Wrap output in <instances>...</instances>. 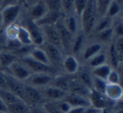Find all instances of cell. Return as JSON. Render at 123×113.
<instances>
[{"label":"cell","mask_w":123,"mask_h":113,"mask_svg":"<svg viewBox=\"0 0 123 113\" xmlns=\"http://www.w3.org/2000/svg\"><path fill=\"white\" fill-rule=\"evenodd\" d=\"M79 19L81 20L82 32L85 35L93 32L98 20L95 0H88L87 5Z\"/></svg>","instance_id":"obj_1"},{"label":"cell","mask_w":123,"mask_h":113,"mask_svg":"<svg viewBox=\"0 0 123 113\" xmlns=\"http://www.w3.org/2000/svg\"><path fill=\"white\" fill-rule=\"evenodd\" d=\"M120 81H121V76L119 72L116 70L112 69L106 79L107 84H120Z\"/></svg>","instance_id":"obj_42"},{"label":"cell","mask_w":123,"mask_h":113,"mask_svg":"<svg viewBox=\"0 0 123 113\" xmlns=\"http://www.w3.org/2000/svg\"><path fill=\"white\" fill-rule=\"evenodd\" d=\"M4 49V44H2V42H0V52L1 51H3Z\"/></svg>","instance_id":"obj_54"},{"label":"cell","mask_w":123,"mask_h":113,"mask_svg":"<svg viewBox=\"0 0 123 113\" xmlns=\"http://www.w3.org/2000/svg\"><path fill=\"white\" fill-rule=\"evenodd\" d=\"M24 101L31 106H41L46 103V99L43 96L41 91L37 88L25 84V100Z\"/></svg>","instance_id":"obj_6"},{"label":"cell","mask_w":123,"mask_h":113,"mask_svg":"<svg viewBox=\"0 0 123 113\" xmlns=\"http://www.w3.org/2000/svg\"><path fill=\"white\" fill-rule=\"evenodd\" d=\"M29 113H48V111L43 106V105H41V106H31Z\"/></svg>","instance_id":"obj_47"},{"label":"cell","mask_w":123,"mask_h":113,"mask_svg":"<svg viewBox=\"0 0 123 113\" xmlns=\"http://www.w3.org/2000/svg\"><path fill=\"white\" fill-rule=\"evenodd\" d=\"M18 60V57L10 51L4 49L0 52V64L2 66V70L8 69L14 62Z\"/></svg>","instance_id":"obj_21"},{"label":"cell","mask_w":123,"mask_h":113,"mask_svg":"<svg viewBox=\"0 0 123 113\" xmlns=\"http://www.w3.org/2000/svg\"><path fill=\"white\" fill-rule=\"evenodd\" d=\"M55 26H56V29H57L58 34H59L62 51H64L66 53L71 52V47H72V44H73V41H74V36L68 30L67 28L64 25L63 17L62 18L55 24Z\"/></svg>","instance_id":"obj_4"},{"label":"cell","mask_w":123,"mask_h":113,"mask_svg":"<svg viewBox=\"0 0 123 113\" xmlns=\"http://www.w3.org/2000/svg\"><path fill=\"white\" fill-rule=\"evenodd\" d=\"M28 55H29L31 58H32L33 59L38 61V62L50 65L49 60H48V59H47V56H46L45 51L43 50L41 47H37V46L32 47V49H31V51H30Z\"/></svg>","instance_id":"obj_23"},{"label":"cell","mask_w":123,"mask_h":113,"mask_svg":"<svg viewBox=\"0 0 123 113\" xmlns=\"http://www.w3.org/2000/svg\"><path fill=\"white\" fill-rule=\"evenodd\" d=\"M0 70H2V66H1V64H0Z\"/></svg>","instance_id":"obj_58"},{"label":"cell","mask_w":123,"mask_h":113,"mask_svg":"<svg viewBox=\"0 0 123 113\" xmlns=\"http://www.w3.org/2000/svg\"><path fill=\"white\" fill-rule=\"evenodd\" d=\"M54 105L56 106V107L57 108V110L61 113H68L70 111V110L72 109V106H70L68 101H66L65 100H61V101H56V102H53Z\"/></svg>","instance_id":"obj_41"},{"label":"cell","mask_w":123,"mask_h":113,"mask_svg":"<svg viewBox=\"0 0 123 113\" xmlns=\"http://www.w3.org/2000/svg\"><path fill=\"white\" fill-rule=\"evenodd\" d=\"M3 29V24H2V19H1V14H0V33Z\"/></svg>","instance_id":"obj_52"},{"label":"cell","mask_w":123,"mask_h":113,"mask_svg":"<svg viewBox=\"0 0 123 113\" xmlns=\"http://www.w3.org/2000/svg\"><path fill=\"white\" fill-rule=\"evenodd\" d=\"M0 113H8L7 111H0Z\"/></svg>","instance_id":"obj_56"},{"label":"cell","mask_w":123,"mask_h":113,"mask_svg":"<svg viewBox=\"0 0 123 113\" xmlns=\"http://www.w3.org/2000/svg\"><path fill=\"white\" fill-rule=\"evenodd\" d=\"M114 113H123V110L122 109H119L117 110V111H116Z\"/></svg>","instance_id":"obj_55"},{"label":"cell","mask_w":123,"mask_h":113,"mask_svg":"<svg viewBox=\"0 0 123 113\" xmlns=\"http://www.w3.org/2000/svg\"><path fill=\"white\" fill-rule=\"evenodd\" d=\"M112 25H113V19H111V18L104 16V17H101L100 19L97 20L93 31L96 34V33H99L102 30H105V29L111 28Z\"/></svg>","instance_id":"obj_29"},{"label":"cell","mask_w":123,"mask_h":113,"mask_svg":"<svg viewBox=\"0 0 123 113\" xmlns=\"http://www.w3.org/2000/svg\"><path fill=\"white\" fill-rule=\"evenodd\" d=\"M74 0H62V11L67 14H70L74 11Z\"/></svg>","instance_id":"obj_43"},{"label":"cell","mask_w":123,"mask_h":113,"mask_svg":"<svg viewBox=\"0 0 123 113\" xmlns=\"http://www.w3.org/2000/svg\"><path fill=\"white\" fill-rule=\"evenodd\" d=\"M64 100L66 101H68L72 107H91L89 97H86V96L72 94V93H68L67 96L64 98Z\"/></svg>","instance_id":"obj_15"},{"label":"cell","mask_w":123,"mask_h":113,"mask_svg":"<svg viewBox=\"0 0 123 113\" xmlns=\"http://www.w3.org/2000/svg\"><path fill=\"white\" fill-rule=\"evenodd\" d=\"M6 77H7L8 90L15 95L17 97L24 101L25 100V83L13 77L11 75L8 74L6 71Z\"/></svg>","instance_id":"obj_10"},{"label":"cell","mask_w":123,"mask_h":113,"mask_svg":"<svg viewBox=\"0 0 123 113\" xmlns=\"http://www.w3.org/2000/svg\"><path fill=\"white\" fill-rule=\"evenodd\" d=\"M14 4H19L18 0H3L1 7H0V9H3V8H4V7H7V6H9V5H14Z\"/></svg>","instance_id":"obj_48"},{"label":"cell","mask_w":123,"mask_h":113,"mask_svg":"<svg viewBox=\"0 0 123 113\" xmlns=\"http://www.w3.org/2000/svg\"><path fill=\"white\" fill-rule=\"evenodd\" d=\"M62 66L68 75L77 74L79 70V62L74 54H68L62 59Z\"/></svg>","instance_id":"obj_16"},{"label":"cell","mask_w":123,"mask_h":113,"mask_svg":"<svg viewBox=\"0 0 123 113\" xmlns=\"http://www.w3.org/2000/svg\"><path fill=\"white\" fill-rule=\"evenodd\" d=\"M90 90L89 87L84 85L82 82L79 81V80H73L71 81L70 86H69V91L68 93H72V94L79 95V96H86L89 97V93H90Z\"/></svg>","instance_id":"obj_19"},{"label":"cell","mask_w":123,"mask_h":113,"mask_svg":"<svg viewBox=\"0 0 123 113\" xmlns=\"http://www.w3.org/2000/svg\"><path fill=\"white\" fill-rule=\"evenodd\" d=\"M121 5H120L118 3L115 2V1H111V3L110 4L109 7H108L107 10H106L105 16L111 19H114V18H116V16L119 15V14L121 13Z\"/></svg>","instance_id":"obj_33"},{"label":"cell","mask_w":123,"mask_h":113,"mask_svg":"<svg viewBox=\"0 0 123 113\" xmlns=\"http://www.w3.org/2000/svg\"><path fill=\"white\" fill-rule=\"evenodd\" d=\"M63 23L67 29L74 36H75L79 33V22L77 16H74L71 14H67V16L63 18Z\"/></svg>","instance_id":"obj_22"},{"label":"cell","mask_w":123,"mask_h":113,"mask_svg":"<svg viewBox=\"0 0 123 113\" xmlns=\"http://www.w3.org/2000/svg\"><path fill=\"white\" fill-rule=\"evenodd\" d=\"M41 48L46 53L48 60H49L50 65L54 68L62 65V62L64 58L62 49L47 42H45L41 46Z\"/></svg>","instance_id":"obj_3"},{"label":"cell","mask_w":123,"mask_h":113,"mask_svg":"<svg viewBox=\"0 0 123 113\" xmlns=\"http://www.w3.org/2000/svg\"><path fill=\"white\" fill-rule=\"evenodd\" d=\"M41 93L45 99L50 101L51 102H56V101L63 100L68 95L67 91H62V90L51 86V85L43 88Z\"/></svg>","instance_id":"obj_12"},{"label":"cell","mask_w":123,"mask_h":113,"mask_svg":"<svg viewBox=\"0 0 123 113\" xmlns=\"http://www.w3.org/2000/svg\"><path fill=\"white\" fill-rule=\"evenodd\" d=\"M106 61H107L106 54L104 52H99V54H97L96 55H94V57L88 60V65L93 69V68L106 64Z\"/></svg>","instance_id":"obj_30"},{"label":"cell","mask_w":123,"mask_h":113,"mask_svg":"<svg viewBox=\"0 0 123 113\" xmlns=\"http://www.w3.org/2000/svg\"><path fill=\"white\" fill-rule=\"evenodd\" d=\"M7 70L8 74L11 75L13 77H14L15 79L19 80V81H22L24 83L29 78V76L32 74L30 71V70L24 64H22L19 59L13 63Z\"/></svg>","instance_id":"obj_8"},{"label":"cell","mask_w":123,"mask_h":113,"mask_svg":"<svg viewBox=\"0 0 123 113\" xmlns=\"http://www.w3.org/2000/svg\"><path fill=\"white\" fill-rule=\"evenodd\" d=\"M25 27L27 29L28 32L31 35L33 45L41 47L45 43V39L41 28L38 27L35 24L34 21L31 20V19H28L27 22H26V26H25Z\"/></svg>","instance_id":"obj_9"},{"label":"cell","mask_w":123,"mask_h":113,"mask_svg":"<svg viewBox=\"0 0 123 113\" xmlns=\"http://www.w3.org/2000/svg\"><path fill=\"white\" fill-rule=\"evenodd\" d=\"M21 11V6L19 4L14 5H9L7 7H4L0 9L1 14V19H2L3 29L7 28L8 26L14 24L16 19L19 16Z\"/></svg>","instance_id":"obj_2"},{"label":"cell","mask_w":123,"mask_h":113,"mask_svg":"<svg viewBox=\"0 0 123 113\" xmlns=\"http://www.w3.org/2000/svg\"><path fill=\"white\" fill-rule=\"evenodd\" d=\"M47 9L54 12H62V0H44Z\"/></svg>","instance_id":"obj_39"},{"label":"cell","mask_w":123,"mask_h":113,"mask_svg":"<svg viewBox=\"0 0 123 113\" xmlns=\"http://www.w3.org/2000/svg\"><path fill=\"white\" fill-rule=\"evenodd\" d=\"M0 99L6 105V106L8 105L16 102V101H22L14 94H13L11 91H9V90H0Z\"/></svg>","instance_id":"obj_31"},{"label":"cell","mask_w":123,"mask_h":113,"mask_svg":"<svg viewBox=\"0 0 123 113\" xmlns=\"http://www.w3.org/2000/svg\"><path fill=\"white\" fill-rule=\"evenodd\" d=\"M113 1H115V2H116V3H118V4H119L120 5H122L123 0H113Z\"/></svg>","instance_id":"obj_53"},{"label":"cell","mask_w":123,"mask_h":113,"mask_svg":"<svg viewBox=\"0 0 123 113\" xmlns=\"http://www.w3.org/2000/svg\"><path fill=\"white\" fill-rule=\"evenodd\" d=\"M104 94L109 101L116 102L122 98L123 90L121 84H107Z\"/></svg>","instance_id":"obj_18"},{"label":"cell","mask_w":123,"mask_h":113,"mask_svg":"<svg viewBox=\"0 0 123 113\" xmlns=\"http://www.w3.org/2000/svg\"><path fill=\"white\" fill-rule=\"evenodd\" d=\"M113 46H114L116 51L118 53L120 56L123 55V37L116 38V40L113 43Z\"/></svg>","instance_id":"obj_44"},{"label":"cell","mask_w":123,"mask_h":113,"mask_svg":"<svg viewBox=\"0 0 123 113\" xmlns=\"http://www.w3.org/2000/svg\"><path fill=\"white\" fill-rule=\"evenodd\" d=\"M62 14L63 13L62 12H54V11L48 10V12L42 18L35 21V24L40 28L44 26L55 25L62 18Z\"/></svg>","instance_id":"obj_14"},{"label":"cell","mask_w":123,"mask_h":113,"mask_svg":"<svg viewBox=\"0 0 123 113\" xmlns=\"http://www.w3.org/2000/svg\"><path fill=\"white\" fill-rule=\"evenodd\" d=\"M109 56H110V60H111V65L115 68H118L120 65L121 64L122 61V56H120L118 53L116 51L113 44H111L109 49Z\"/></svg>","instance_id":"obj_36"},{"label":"cell","mask_w":123,"mask_h":113,"mask_svg":"<svg viewBox=\"0 0 123 113\" xmlns=\"http://www.w3.org/2000/svg\"><path fill=\"white\" fill-rule=\"evenodd\" d=\"M102 50V44L99 42L92 43L89 45H88L87 47H85L84 49L82 52V58L84 61H88L89 59H90L91 58H93L94 55H96L97 54H99V52H101Z\"/></svg>","instance_id":"obj_20"},{"label":"cell","mask_w":123,"mask_h":113,"mask_svg":"<svg viewBox=\"0 0 123 113\" xmlns=\"http://www.w3.org/2000/svg\"><path fill=\"white\" fill-rule=\"evenodd\" d=\"M30 106L25 101H19L7 106L8 113H29Z\"/></svg>","instance_id":"obj_27"},{"label":"cell","mask_w":123,"mask_h":113,"mask_svg":"<svg viewBox=\"0 0 123 113\" xmlns=\"http://www.w3.org/2000/svg\"><path fill=\"white\" fill-rule=\"evenodd\" d=\"M111 70H112V67L106 63V64L99 65V66H98V67L93 68L90 72H91V75H92L93 76H94V77H97V78H99V79L106 81V79H107L108 75H109Z\"/></svg>","instance_id":"obj_26"},{"label":"cell","mask_w":123,"mask_h":113,"mask_svg":"<svg viewBox=\"0 0 123 113\" xmlns=\"http://www.w3.org/2000/svg\"><path fill=\"white\" fill-rule=\"evenodd\" d=\"M18 27H19V25L14 24H11V25L8 26L7 28H5V29H4L6 39H16V36H17V32H18Z\"/></svg>","instance_id":"obj_40"},{"label":"cell","mask_w":123,"mask_h":113,"mask_svg":"<svg viewBox=\"0 0 123 113\" xmlns=\"http://www.w3.org/2000/svg\"><path fill=\"white\" fill-rule=\"evenodd\" d=\"M19 61L22 64H24L31 73H48L51 75L55 73L54 67L38 62V61L33 59L32 58H31L29 55L21 57L19 59Z\"/></svg>","instance_id":"obj_5"},{"label":"cell","mask_w":123,"mask_h":113,"mask_svg":"<svg viewBox=\"0 0 123 113\" xmlns=\"http://www.w3.org/2000/svg\"><path fill=\"white\" fill-rule=\"evenodd\" d=\"M53 80L52 75L48 73H32L27 80L25 81V84L31 86L32 87L45 88L51 84Z\"/></svg>","instance_id":"obj_7"},{"label":"cell","mask_w":123,"mask_h":113,"mask_svg":"<svg viewBox=\"0 0 123 113\" xmlns=\"http://www.w3.org/2000/svg\"><path fill=\"white\" fill-rule=\"evenodd\" d=\"M16 39L19 42L21 45L25 46H30L33 45L32 40H31V35L28 32L27 29L25 26H19L18 27V32Z\"/></svg>","instance_id":"obj_25"},{"label":"cell","mask_w":123,"mask_h":113,"mask_svg":"<svg viewBox=\"0 0 123 113\" xmlns=\"http://www.w3.org/2000/svg\"><path fill=\"white\" fill-rule=\"evenodd\" d=\"M84 39H85V34L83 32L78 33L74 38L72 47H71V52L74 54H77L79 52H81L84 46Z\"/></svg>","instance_id":"obj_28"},{"label":"cell","mask_w":123,"mask_h":113,"mask_svg":"<svg viewBox=\"0 0 123 113\" xmlns=\"http://www.w3.org/2000/svg\"><path fill=\"white\" fill-rule=\"evenodd\" d=\"M41 31H42L43 36H44L45 42H47L56 47L62 49L61 40H60L59 34H58L57 29H56L55 25H49V26H44L41 27Z\"/></svg>","instance_id":"obj_11"},{"label":"cell","mask_w":123,"mask_h":113,"mask_svg":"<svg viewBox=\"0 0 123 113\" xmlns=\"http://www.w3.org/2000/svg\"><path fill=\"white\" fill-rule=\"evenodd\" d=\"M38 1H39V0H25V4H26V5H29L30 7H31V6L34 5Z\"/></svg>","instance_id":"obj_50"},{"label":"cell","mask_w":123,"mask_h":113,"mask_svg":"<svg viewBox=\"0 0 123 113\" xmlns=\"http://www.w3.org/2000/svg\"><path fill=\"white\" fill-rule=\"evenodd\" d=\"M89 99L90 101V106L92 108L99 111H104L107 106V98L105 94L95 91L94 90H90Z\"/></svg>","instance_id":"obj_13"},{"label":"cell","mask_w":123,"mask_h":113,"mask_svg":"<svg viewBox=\"0 0 123 113\" xmlns=\"http://www.w3.org/2000/svg\"><path fill=\"white\" fill-rule=\"evenodd\" d=\"M77 73H79V77H78V80H79L80 82H82L84 85H85L87 87H89V89H92V75H91V72L89 71L87 69H84L81 70H79Z\"/></svg>","instance_id":"obj_32"},{"label":"cell","mask_w":123,"mask_h":113,"mask_svg":"<svg viewBox=\"0 0 123 113\" xmlns=\"http://www.w3.org/2000/svg\"><path fill=\"white\" fill-rule=\"evenodd\" d=\"M71 81H72V79H70L67 75H56V77L53 78L51 85L68 93Z\"/></svg>","instance_id":"obj_24"},{"label":"cell","mask_w":123,"mask_h":113,"mask_svg":"<svg viewBox=\"0 0 123 113\" xmlns=\"http://www.w3.org/2000/svg\"><path fill=\"white\" fill-rule=\"evenodd\" d=\"M112 29L113 34H114V36L116 38L123 37V24L121 21L117 22L115 26L112 25Z\"/></svg>","instance_id":"obj_45"},{"label":"cell","mask_w":123,"mask_h":113,"mask_svg":"<svg viewBox=\"0 0 123 113\" xmlns=\"http://www.w3.org/2000/svg\"><path fill=\"white\" fill-rule=\"evenodd\" d=\"M0 90H8L7 77L4 70H0Z\"/></svg>","instance_id":"obj_46"},{"label":"cell","mask_w":123,"mask_h":113,"mask_svg":"<svg viewBox=\"0 0 123 113\" xmlns=\"http://www.w3.org/2000/svg\"><path fill=\"white\" fill-rule=\"evenodd\" d=\"M18 3H19V5H26L25 4V0H18Z\"/></svg>","instance_id":"obj_51"},{"label":"cell","mask_w":123,"mask_h":113,"mask_svg":"<svg viewBox=\"0 0 123 113\" xmlns=\"http://www.w3.org/2000/svg\"><path fill=\"white\" fill-rule=\"evenodd\" d=\"M88 0H74V12L75 13L76 16L80 18L87 5Z\"/></svg>","instance_id":"obj_38"},{"label":"cell","mask_w":123,"mask_h":113,"mask_svg":"<svg viewBox=\"0 0 123 113\" xmlns=\"http://www.w3.org/2000/svg\"><path fill=\"white\" fill-rule=\"evenodd\" d=\"M112 0H95V6H96V12L97 15L99 18L104 17L110 4Z\"/></svg>","instance_id":"obj_35"},{"label":"cell","mask_w":123,"mask_h":113,"mask_svg":"<svg viewBox=\"0 0 123 113\" xmlns=\"http://www.w3.org/2000/svg\"><path fill=\"white\" fill-rule=\"evenodd\" d=\"M48 12L47 7L45 4L44 0H39L34 5L31 6L30 9V18L29 19L32 21H36L42 18Z\"/></svg>","instance_id":"obj_17"},{"label":"cell","mask_w":123,"mask_h":113,"mask_svg":"<svg viewBox=\"0 0 123 113\" xmlns=\"http://www.w3.org/2000/svg\"><path fill=\"white\" fill-rule=\"evenodd\" d=\"M2 2H3V0H0V7H1V4H2Z\"/></svg>","instance_id":"obj_57"},{"label":"cell","mask_w":123,"mask_h":113,"mask_svg":"<svg viewBox=\"0 0 123 113\" xmlns=\"http://www.w3.org/2000/svg\"><path fill=\"white\" fill-rule=\"evenodd\" d=\"M106 86H107V82H106V81L93 76V78H92V90H94L95 91H98V92L104 94L105 91Z\"/></svg>","instance_id":"obj_37"},{"label":"cell","mask_w":123,"mask_h":113,"mask_svg":"<svg viewBox=\"0 0 123 113\" xmlns=\"http://www.w3.org/2000/svg\"><path fill=\"white\" fill-rule=\"evenodd\" d=\"M96 38L99 41V43H108L113 39L114 37V34H113V29L112 27L109 28L107 29L102 30L99 33H96Z\"/></svg>","instance_id":"obj_34"},{"label":"cell","mask_w":123,"mask_h":113,"mask_svg":"<svg viewBox=\"0 0 123 113\" xmlns=\"http://www.w3.org/2000/svg\"><path fill=\"white\" fill-rule=\"evenodd\" d=\"M0 111H7V106L0 99Z\"/></svg>","instance_id":"obj_49"}]
</instances>
